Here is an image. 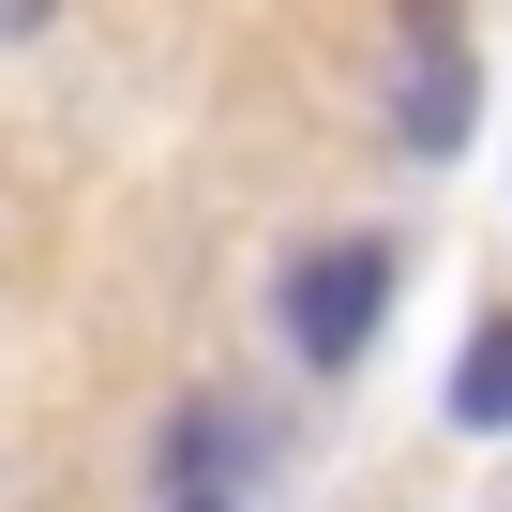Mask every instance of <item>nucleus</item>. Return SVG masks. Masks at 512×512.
<instances>
[{
    "instance_id": "1",
    "label": "nucleus",
    "mask_w": 512,
    "mask_h": 512,
    "mask_svg": "<svg viewBox=\"0 0 512 512\" xmlns=\"http://www.w3.org/2000/svg\"><path fill=\"white\" fill-rule=\"evenodd\" d=\"M377 302H392V241H317L287 272V347L302 362H362L377 347Z\"/></svg>"
},
{
    "instance_id": "2",
    "label": "nucleus",
    "mask_w": 512,
    "mask_h": 512,
    "mask_svg": "<svg viewBox=\"0 0 512 512\" xmlns=\"http://www.w3.org/2000/svg\"><path fill=\"white\" fill-rule=\"evenodd\" d=\"M407 151H452L467 136V46H452V0H407V91H392Z\"/></svg>"
},
{
    "instance_id": "3",
    "label": "nucleus",
    "mask_w": 512,
    "mask_h": 512,
    "mask_svg": "<svg viewBox=\"0 0 512 512\" xmlns=\"http://www.w3.org/2000/svg\"><path fill=\"white\" fill-rule=\"evenodd\" d=\"M166 467H181V512H211V482H241V467H256V437H241L226 407H196V422L166 437Z\"/></svg>"
},
{
    "instance_id": "4",
    "label": "nucleus",
    "mask_w": 512,
    "mask_h": 512,
    "mask_svg": "<svg viewBox=\"0 0 512 512\" xmlns=\"http://www.w3.org/2000/svg\"><path fill=\"white\" fill-rule=\"evenodd\" d=\"M452 422H467V437H497V422H512V317L452 362Z\"/></svg>"
},
{
    "instance_id": "5",
    "label": "nucleus",
    "mask_w": 512,
    "mask_h": 512,
    "mask_svg": "<svg viewBox=\"0 0 512 512\" xmlns=\"http://www.w3.org/2000/svg\"><path fill=\"white\" fill-rule=\"evenodd\" d=\"M46 16H61V0H0V46H31V31H46Z\"/></svg>"
},
{
    "instance_id": "6",
    "label": "nucleus",
    "mask_w": 512,
    "mask_h": 512,
    "mask_svg": "<svg viewBox=\"0 0 512 512\" xmlns=\"http://www.w3.org/2000/svg\"><path fill=\"white\" fill-rule=\"evenodd\" d=\"M211 512H226V497H211Z\"/></svg>"
}]
</instances>
